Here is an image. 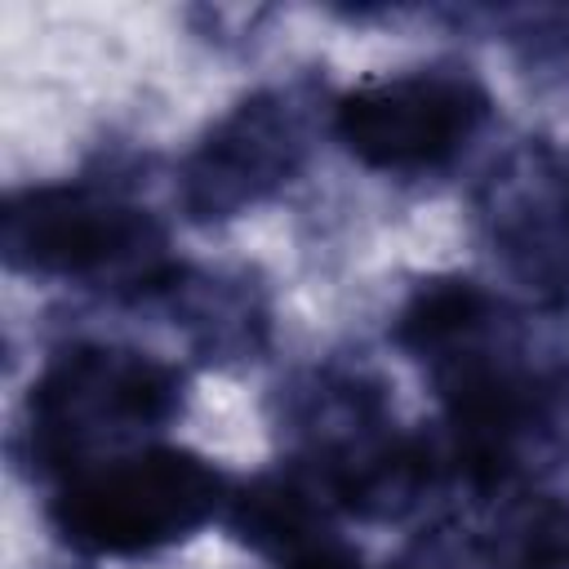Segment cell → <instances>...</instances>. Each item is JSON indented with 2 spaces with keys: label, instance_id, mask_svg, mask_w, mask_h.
<instances>
[{
  "label": "cell",
  "instance_id": "obj_1",
  "mask_svg": "<svg viewBox=\"0 0 569 569\" xmlns=\"http://www.w3.org/2000/svg\"><path fill=\"white\" fill-rule=\"evenodd\" d=\"M182 378L138 351L71 347L31 382L22 405V449L36 471L76 476L120 458L142 431L178 409Z\"/></svg>",
  "mask_w": 569,
  "mask_h": 569
},
{
  "label": "cell",
  "instance_id": "obj_2",
  "mask_svg": "<svg viewBox=\"0 0 569 569\" xmlns=\"http://www.w3.org/2000/svg\"><path fill=\"white\" fill-rule=\"evenodd\" d=\"M227 502L222 476L187 449H138L62 480L49 520L84 556H133L196 533Z\"/></svg>",
  "mask_w": 569,
  "mask_h": 569
},
{
  "label": "cell",
  "instance_id": "obj_3",
  "mask_svg": "<svg viewBox=\"0 0 569 569\" xmlns=\"http://www.w3.org/2000/svg\"><path fill=\"white\" fill-rule=\"evenodd\" d=\"M0 249L13 271L89 284L164 289L178 276L147 209L80 182L13 191L0 213Z\"/></svg>",
  "mask_w": 569,
  "mask_h": 569
},
{
  "label": "cell",
  "instance_id": "obj_4",
  "mask_svg": "<svg viewBox=\"0 0 569 569\" xmlns=\"http://www.w3.org/2000/svg\"><path fill=\"white\" fill-rule=\"evenodd\" d=\"M489 98L458 71H405L365 80L333 111L342 147L387 173H413L449 160L485 120Z\"/></svg>",
  "mask_w": 569,
  "mask_h": 569
},
{
  "label": "cell",
  "instance_id": "obj_5",
  "mask_svg": "<svg viewBox=\"0 0 569 569\" xmlns=\"http://www.w3.org/2000/svg\"><path fill=\"white\" fill-rule=\"evenodd\" d=\"M307 107L289 89H262L236 102L187 156L178 200L196 222H218L280 191L307 156Z\"/></svg>",
  "mask_w": 569,
  "mask_h": 569
},
{
  "label": "cell",
  "instance_id": "obj_6",
  "mask_svg": "<svg viewBox=\"0 0 569 569\" xmlns=\"http://www.w3.org/2000/svg\"><path fill=\"white\" fill-rule=\"evenodd\" d=\"M227 525L240 542L280 565L329 538L325 502L293 476H258L240 493H227Z\"/></svg>",
  "mask_w": 569,
  "mask_h": 569
},
{
  "label": "cell",
  "instance_id": "obj_7",
  "mask_svg": "<svg viewBox=\"0 0 569 569\" xmlns=\"http://www.w3.org/2000/svg\"><path fill=\"white\" fill-rule=\"evenodd\" d=\"M493 325H498V307L480 284H471V280H431L405 302V311L396 320V338L431 365V360L458 351L462 342L480 338Z\"/></svg>",
  "mask_w": 569,
  "mask_h": 569
},
{
  "label": "cell",
  "instance_id": "obj_8",
  "mask_svg": "<svg viewBox=\"0 0 569 569\" xmlns=\"http://www.w3.org/2000/svg\"><path fill=\"white\" fill-rule=\"evenodd\" d=\"M164 289H173V307L191 325V333H196V342L204 351H213V356H222V351L227 356H244V351L258 347V338H262V311L231 280L178 284V276H173Z\"/></svg>",
  "mask_w": 569,
  "mask_h": 569
},
{
  "label": "cell",
  "instance_id": "obj_9",
  "mask_svg": "<svg viewBox=\"0 0 569 569\" xmlns=\"http://www.w3.org/2000/svg\"><path fill=\"white\" fill-rule=\"evenodd\" d=\"M516 569H569V507L542 502L525 516L516 542Z\"/></svg>",
  "mask_w": 569,
  "mask_h": 569
},
{
  "label": "cell",
  "instance_id": "obj_10",
  "mask_svg": "<svg viewBox=\"0 0 569 569\" xmlns=\"http://www.w3.org/2000/svg\"><path fill=\"white\" fill-rule=\"evenodd\" d=\"M280 569H365L342 542H333V538H325V542H316L311 551H302V556H293L289 565H280Z\"/></svg>",
  "mask_w": 569,
  "mask_h": 569
}]
</instances>
